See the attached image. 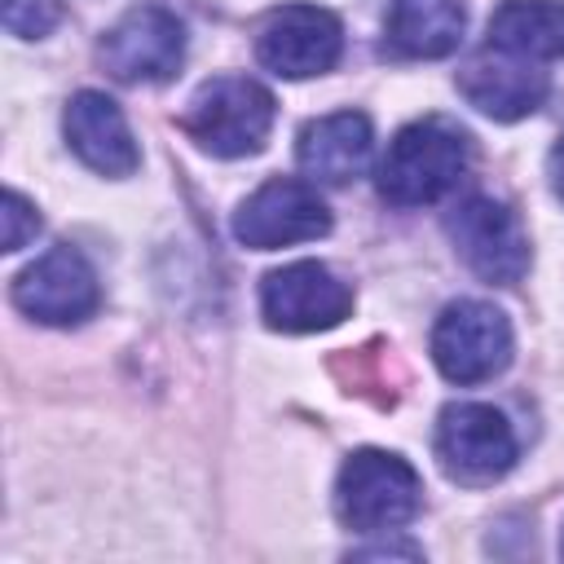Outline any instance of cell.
<instances>
[{
  "label": "cell",
  "mask_w": 564,
  "mask_h": 564,
  "mask_svg": "<svg viewBox=\"0 0 564 564\" xmlns=\"http://www.w3.org/2000/svg\"><path fill=\"white\" fill-rule=\"evenodd\" d=\"M467 13L458 0H392L388 44L401 57H449L463 44Z\"/></svg>",
  "instance_id": "16"
},
{
  "label": "cell",
  "mask_w": 564,
  "mask_h": 564,
  "mask_svg": "<svg viewBox=\"0 0 564 564\" xmlns=\"http://www.w3.org/2000/svg\"><path fill=\"white\" fill-rule=\"evenodd\" d=\"M546 176H551V189H555V198L564 203V132H560V141L551 145V159H546Z\"/></svg>",
  "instance_id": "19"
},
{
  "label": "cell",
  "mask_w": 564,
  "mask_h": 564,
  "mask_svg": "<svg viewBox=\"0 0 564 564\" xmlns=\"http://www.w3.org/2000/svg\"><path fill=\"white\" fill-rule=\"evenodd\" d=\"M101 66L123 84H159L172 79L185 57V26L163 4H137L128 9L97 48Z\"/></svg>",
  "instance_id": "10"
},
{
  "label": "cell",
  "mask_w": 564,
  "mask_h": 564,
  "mask_svg": "<svg viewBox=\"0 0 564 564\" xmlns=\"http://www.w3.org/2000/svg\"><path fill=\"white\" fill-rule=\"evenodd\" d=\"M560 555H564V533H560Z\"/></svg>",
  "instance_id": "21"
},
{
  "label": "cell",
  "mask_w": 564,
  "mask_h": 564,
  "mask_svg": "<svg viewBox=\"0 0 564 564\" xmlns=\"http://www.w3.org/2000/svg\"><path fill=\"white\" fill-rule=\"evenodd\" d=\"M62 132H66V145L79 154V163L101 176H132L141 163V150L132 141L123 110L97 88H84L66 101Z\"/></svg>",
  "instance_id": "12"
},
{
  "label": "cell",
  "mask_w": 564,
  "mask_h": 564,
  "mask_svg": "<svg viewBox=\"0 0 564 564\" xmlns=\"http://www.w3.org/2000/svg\"><path fill=\"white\" fill-rule=\"evenodd\" d=\"M489 48L524 62H560L564 0H502L489 18Z\"/></svg>",
  "instance_id": "15"
},
{
  "label": "cell",
  "mask_w": 564,
  "mask_h": 564,
  "mask_svg": "<svg viewBox=\"0 0 564 564\" xmlns=\"http://www.w3.org/2000/svg\"><path fill=\"white\" fill-rule=\"evenodd\" d=\"M4 251H22L26 247V238H35V229H40V212H35V203H26L18 189H4Z\"/></svg>",
  "instance_id": "18"
},
{
  "label": "cell",
  "mask_w": 564,
  "mask_h": 564,
  "mask_svg": "<svg viewBox=\"0 0 564 564\" xmlns=\"http://www.w3.org/2000/svg\"><path fill=\"white\" fill-rule=\"evenodd\" d=\"M326 229H330V207L322 203L317 185H308L300 176H273V181H264L234 212V238L242 247H251V251L313 242Z\"/></svg>",
  "instance_id": "7"
},
{
  "label": "cell",
  "mask_w": 564,
  "mask_h": 564,
  "mask_svg": "<svg viewBox=\"0 0 564 564\" xmlns=\"http://www.w3.org/2000/svg\"><path fill=\"white\" fill-rule=\"evenodd\" d=\"M357 555H366V560H379V555H410V560H419L423 551L410 546V542H375V546H361Z\"/></svg>",
  "instance_id": "20"
},
{
  "label": "cell",
  "mask_w": 564,
  "mask_h": 564,
  "mask_svg": "<svg viewBox=\"0 0 564 564\" xmlns=\"http://www.w3.org/2000/svg\"><path fill=\"white\" fill-rule=\"evenodd\" d=\"M344 53V26L322 4H282L260 22L256 57L282 79L326 75Z\"/></svg>",
  "instance_id": "9"
},
{
  "label": "cell",
  "mask_w": 564,
  "mask_h": 564,
  "mask_svg": "<svg viewBox=\"0 0 564 564\" xmlns=\"http://www.w3.org/2000/svg\"><path fill=\"white\" fill-rule=\"evenodd\" d=\"M423 507L419 471L388 449H357L335 480V511L352 533H397Z\"/></svg>",
  "instance_id": "2"
},
{
  "label": "cell",
  "mask_w": 564,
  "mask_h": 564,
  "mask_svg": "<svg viewBox=\"0 0 564 564\" xmlns=\"http://www.w3.org/2000/svg\"><path fill=\"white\" fill-rule=\"evenodd\" d=\"M458 93L489 119H524L533 115L546 93H551V79L546 70H538V62H524V57H511V53H498V48H485L480 57H471L463 70H458Z\"/></svg>",
  "instance_id": "13"
},
{
  "label": "cell",
  "mask_w": 564,
  "mask_h": 564,
  "mask_svg": "<svg viewBox=\"0 0 564 564\" xmlns=\"http://www.w3.org/2000/svg\"><path fill=\"white\" fill-rule=\"evenodd\" d=\"M370 145H375L370 119L361 110H335V115H322L300 128L295 159L313 181L348 185L370 163Z\"/></svg>",
  "instance_id": "14"
},
{
  "label": "cell",
  "mask_w": 564,
  "mask_h": 564,
  "mask_svg": "<svg viewBox=\"0 0 564 564\" xmlns=\"http://www.w3.org/2000/svg\"><path fill=\"white\" fill-rule=\"evenodd\" d=\"M432 361L449 383H485L511 361V322L485 300H454L432 326Z\"/></svg>",
  "instance_id": "4"
},
{
  "label": "cell",
  "mask_w": 564,
  "mask_h": 564,
  "mask_svg": "<svg viewBox=\"0 0 564 564\" xmlns=\"http://www.w3.org/2000/svg\"><path fill=\"white\" fill-rule=\"evenodd\" d=\"M471 163V141L449 119L405 123L379 159V194L392 207H423L445 198Z\"/></svg>",
  "instance_id": "1"
},
{
  "label": "cell",
  "mask_w": 564,
  "mask_h": 564,
  "mask_svg": "<svg viewBox=\"0 0 564 564\" xmlns=\"http://www.w3.org/2000/svg\"><path fill=\"white\" fill-rule=\"evenodd\" d=\"M260 313L273 330L286 335L330 330L352 313V286L317 260H295L260 282Z\"/></svg>",
  "instance_id": "8"
},
{
  "label": "cell",
  "mask_w": 564,
  "mask_h": 564,
  "mask_svg": "<svg viewBox=\"0 0 564 564\" xmlns=\"http://www.w3.org/2000/svg\"><path fill=\"white\" fill-rule=\"evenodd\" d=\"M516 432L485 401H454L436 419V458L458 485H489L516 467Z\"/></svg>",
  "instance_id": "6"
},
{
  "label": "cell",
  "mask_w": 564,
  "mask_h": 564,
  "mask_svg": "<svg viewBox=\"0 0 564 564\" xmlns=\"http://www.w3.org/2000/svg\"><path fill=\"white\" fill-rule=\"evenodd\" d=\"M273 115H278V101L264 84L247 75H216L194 93L181 128L198 141V150L216 159H242L264 145Z\"/></svg>",
  "instance_id": "3"
},
{
  "label": "cell",
  "mask_w": 564,
  "mask_h": 564,
  "mask_svg": "<svg viewBox=\"0 0 564 564\" xmlns=\"http://www.w3.org/2000/svg\"><path fill=\"white\" fill-rule=\"evenodd\" d=\"M62 18V0H4V26L9 35L22 40H40L57 26Z\"/></svg>",
  "instance_id": "17"
},
{
  "label": "cell",
  "mask_w": 564,
  "mask_h": 564,
  "mask_svg": "<svg viewBox=\"0 0 564 564\" xmlns=\"http://www.w3.org/2000/svg\"><path fill=\"white\" fill-rule=\"evenodd\" d=\"M13 304L44 326H79L97 313L101 286L79 247L57 242L13 278Z\"/></svg>",
  "instance_id": "11"
},
{
  "label": "cell",
  "mask_w": 564,
  "mask_h": 564,
  "mask_svg": "<svg viewBox=\"0 0 564 564\" xmlns=\"http://www.w3.org/2000/svg\"><path fill=\"white\" fill-rule=\"evenodd\" d=\"M445 229H449L454 251L463 256V264L476 278H485L494 286H516L529 273V260H533L529 234L507 203H498L489 194H471L449 212Z\"/></svg>",
  "instance_id": "5"
}]
</instances>
